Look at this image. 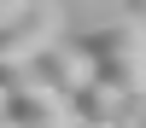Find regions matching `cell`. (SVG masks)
I'll use <instances>...</instances> for the list:
<instances>
[{"label":"cell","instance_id":"cell-1","mask_svg":"<svg viewBox=\"0 0 146 128\" xmlns=\"http://www.w3.org/2000/svg\"><path fill=\"white\" fill-rule=\"evenodd\" d=\"M58 41V0H29V6H18L6 23H0V58L6 53H35V47Z\"/></svg>","mask_w":146,"mask_h":128},{"label":"cell","instance_id":"cell-2","mask_svg":"<svg viewBox=\"0 0 146 128\" xmlns=\"http://www.w3.org/2000/svg\"><path fill=\"white\" fill-rule=\"evenodd\" d=\"M0 128H70V105L53 87L0 93Z\"/></svg>","mask_w":146,"mask_h":128},{"label":"cell","instance_id":"cell-3","mask_svg":"<svg viewBox=\"0 0 146 128\" xmlns=\"http://www.w3.org/2000/svg\"><path fill=\"white\" fill-rule=\"evenodd\" d=\"M64 105H70V122H135V128H140V99L100 87L94 76L82 81V87H70Z\"/></svg>","mask_w":146,"mask_h":128},{"label":"cell","instance_id":"cell-4","mask_svg":"<svg viewBox=\"0 0 146 128\" xmlns=\"http://www.w3.org/2000/svg\"><path fill=\"white\" fill-rule=\"evenodd\" d=\"M29 70H35V87H53V93H70L88 81V58L76 53L70 41H47L29 53Z\"/></svg>","mask_w":146,"mask_h":128},{"label":"cell","instance_id":"cell-5","mask_svg":"<svg viewBox=\"0 0 146 128\" xmlns=\"http://www.w3.org/2000/svg\"><path fill=\"white\" fill-rule=\"evenodd\" d=\"M70 47H76L88 64H94V58H117V53H140V18H111V23H94V29H82Z\"/></svg>","mask_w":146,"mask_h":128},{"label":"cell","instance_id":"cell-6","mask_svg":"<svg viewBox=\"0 0 146 128\" xmlns=\"http://www.w3.org/2000/svg\"><path fill=\"white\" fill-rule=\"evenodd\" d=\"M88 76L100 81V87L111 93H129V99H140V53H117V58H94Z\"/></svg>","mask_w":146,"mask_h":128},{"label":"cell","instance_id":"cell-7","mask_svg":"<svg viewBox=\"0 0 146 128\" xmlns=\"http://www.w3.org/2000/svg\"><path fill=\"white\" fill-rule=\"evenodd\" d=\"M23 87H35V70H29V53H6L0 58V93H23Z\"/></svg>","mask_w":146,"mask_h":128},{"label":"cell","instance_id":"cell-8","mask_svg":"<svg viewBox=\"0 0 146 128\" xmlns=\"http://www.w3.org/2000/svg\"><path fill=\"white\" fill-rule=\"evenodd\" d=\"M70 128H135V122H70Z\"/></svg>","mask_w":146,"mask_h":128}]
</instances>
